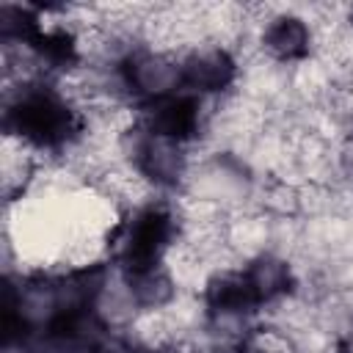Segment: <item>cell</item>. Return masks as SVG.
<instances>
[{"instance_id": "6da1fadb", "label": "cell", "mask_w": 353, "mask_h": 353, "mask_svg": "<svg viewBox=\"0 0 353 353\" xmlns=\"http://www.w3.org/2000/svg\"><path fill=\"white\" fill-rule=\"evenodd\" d=\"M132 94L141 105H157L165 99H174L185 91L182 77V58L171 52H154V50H138L130 63L124 66Z\"/></svg>"}]
</instances>
